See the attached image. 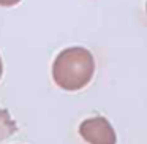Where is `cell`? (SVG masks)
I'll use <instances>...</instances> for the list:
<instances>
[{"label": "cell", "instance_id": "1", "mask_svg": "<svg viewBox=\"0 0 147 144\" xmlns=\"http://www.w3.org/2000/svg\"><path fill=\"white\" fill-rule=\"evenodd\" d=\"M95 73V60L89 49L73 46L59 52L52 64V79L60 89L74 92L90 82Z\"/></svg>", "mask_w": 147, "mask_h": 144}, {"label": "cell", "instance_id": "2", "mask_svg": "<svg viewBox=\"0 0 147 144\" xmlns=\"http://www.w3.org/2000/svg\"><path fill=\"white\" fill-rule=\"evenodd\" d=\"M79 135L89 144H115L117 136L108 119L96 116L86 119L79 125Z\"/></svg>", "mask_w": 147, "mask_h": 144}, {"label": "cell", "instance_id": "3", "mask_svg": "<svg viewBox=\"0 0 147 144\" xmlns=\"http://www.w3.org/2000/svg\"><path fill=\"white\" fill-rule=\"evenodd\" d=\"M18 130L16 122L11 119L10 112L7 109L0 108V141H5Z\"/></svg>", "mask_w": 147, "mask_h": 144}, {"label": "cell", "instance_id": "4", "mask_svg": "<svg viewBox=\"0 0 147 144\" xmlns=\"http://www.w3.org/2000/svg\"><path fill=\"white\" fill-rule=\"evenodd\" d=\"M21 0H0V7H14Z\"/></svg>", "mask_w": 147, "mask_h": 144}, {"label": "cell", "instance_id": "5", "mask_svg": "<svg viewBox=\"0 0 147 144\" xmlns=\"http://www.w3.org/2000/svg\"><path fill=\"white\" fill-rule=\"evenodd\" d=\"M3 74V62H2V57H0V78Z\"/></svg>", "mask_w": 147, "mask_h": 144}, {"label": "cell", "instance_id": "6", "mask_svg": "<svg viewBox=\"0 0 147 144\" xmlns=\"http://www.w3.org/2000/svg\"><path fill=\"white\" fill-rule=\"evenodd\" d=\"M146 11H147V3H146Z\"/></svg>", "mask_w": 147, "mask_h": 144}]
</instances>
